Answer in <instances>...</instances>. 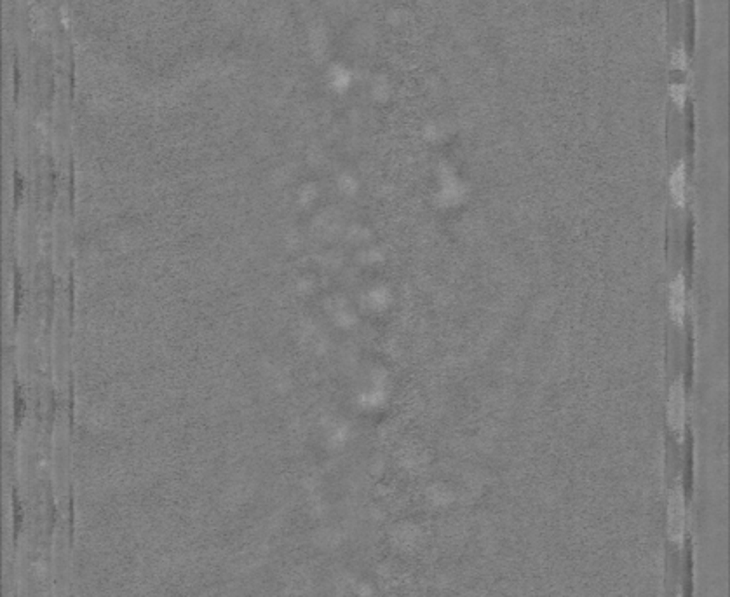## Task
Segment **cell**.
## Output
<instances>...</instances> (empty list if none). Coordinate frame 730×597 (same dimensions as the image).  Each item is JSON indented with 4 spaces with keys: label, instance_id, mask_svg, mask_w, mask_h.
<instances>
[{
    "label": "cell",
    "instance_id": "2",
    "mask_svg": "<svg viewBox=\"0 0 730 597\" xmlns=\"http://www.w3.org/2000/svg\"><path fill=\"white\" fill-rule=\"evenodd\" d=\"M667 537L677 546H682L687 537L685 492L682 484L673 485L667 496Z\"/></svg>",
    "mask_w": 730,
    "mask_h": 597
},
{
    "label": "cell",
    "instance_id": "1",
    "mask_svg": "<svg viewBox=\"0 0 730 597\" xmlns=\"http://www.w3.org/2000/svg\"><path fill=\"white\" fill-rule=\"evenodd\" d=\"M53 597H70V519L67 510L58 512L51 545Z\"/></svg>",
    "mask_w": 730,
    "mask_h": 597
},
{
    "label": "cell",
    "instance_id": "5",
    "mask_svg": "<svg viewBox=\"0 0 730 597\" xmlns=\"http://www.w3.org/2000/svg\"><path fill=\"white\" fill-rule=\"evenodd\" d=\"M670 192L675 206L683 208L687 205V175L683 163H680L678 167H675L673 171H671Z\"/></svg>",
    "mask_w": 730,
    "mask_h": 597
},
{
    "label": "cell",
    "instance_id": "4",
    "mask_svg": "<svg viewBox=\"0 0 730 597\" xmlns=\"http://www.w3.org/2000/svg\"><path fill=\"white\" fill-rule=\"evenodd\" d=\"M687 311V294H685V280L682 275L671 281L670 285V317L671 322L677 323L678 327L685 322Z\"/></svg>",
    "mask_w": 730,
    "mask_h": 597
},
{
    "label": "cell",
    "instance_id": "6",
    "mask_svg": "<svg viewBox=\"0 0 730 597\" xmlns=\"http://www.w3.org/2000/svg\"><path fill=\"white\" fill-rule=\"evenodd\" d=\"M675 597H683V596H682V594H677V596H675Z\"/></svg>",
    "mask_w": 730,
    "mask_h": 597
},
{
    "label": "cell",
    "instance_id": "3",
    "mask_svg": "<svg viewBox=\"0 0 730 597\" xmlns=\"http://www.w3.org/2000/svg\"><path fill=\"white\" fill-rule=\"evenodd\" d=\"M685 384H683L682 377H678L671 384L670 395H667V425H670V430L677 435L678 440H682L683 431H685Z\"/></svg>",
    "mask_w": 730,
    "mask_h": 597
}]
</instances>
